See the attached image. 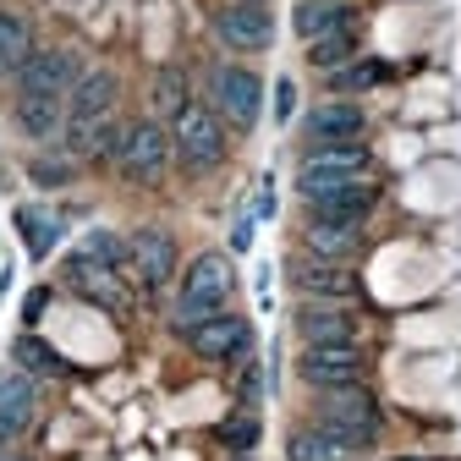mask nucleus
I'll return each instance as SVG.
<instances>
[{
  "label": "nucleus",
  "instance_id": "6",
  "mask_svg": "<svg viewBox=\"0 0 461 461\" xmlns=\"http://www.w3.org/2000/svg\"><path fill=\"white\" fill-rule=\"evenodd\" d=\"M374 176V149L368 143H330V149H303L297 154V198H319L335 193L346 182H368Z\"/></svg>",
  "mask_w": 461,
  "mask_h": 461
},
{
  "label": "nucleus",
  "instance_id": "9",
  "mask_svg": "<svg viewBox=\"0 0 461 461\" xmlns=\"http://www.w3.org/2000/svg\"><path fill=\"white\" fill-rule=\"evenodd\" d=\"M209 28H214V44L230 61H253V55L275 50V12L258 6V0H225L209 17Z\"/></svg>",
  "mask_w": 461,
  "mask_h": 461
},
{
  "label": "nucleus",
  "instance_id": "3",
  "mask_svg": "<svg viewBox=\"0 0 461 461\" xmlns=\"http://www.w3.org/2000/svg\"><path fill=\"white\" fill-rule=\"evenodd\" d=\"M170 143H176V170L187 182H203L230 159V127L209 99H193L176 122H170Z\"/></svg>",
  "mask_w": 461,
  "mask_h": 461
},
{
  "label": "nucleus",
  "instance_id": "35",
  "mask_svg": "<svg viewBox=\"0 0 461 461\" xmlns=\"http://www.w3.org/2000/svg\"><path fill=\"white\" fill-rule=\"evenodd\" d=\"M253 230H258L253 214H242L237 225H230V253H248V248H253Z\"/></svg>",
  "mask_w": 461,
  "mask_h": 461
},
{
  "label": "nucleus",
  "instance_id": "27",
  "mask_svg": "<svg viewBox=\"0 0 461 461\" xmlns=\"http://www.w3.org/2000/svg\"><path fill=\"white\" fill-rule=\"evenodd\" d=\"M363 55V28H340V33H324V39H313V44H303V61L313 67V72H340L346 61H357Z\"/></svg>",
  "mask_w": 461,
  "mask_h": 461
},
{
  "label": "nucleus",
  "instance_id": "1",
  "mask_svg": "<svg viewBox=\"0 0 461 461\" xmlns=\"http://www.w3.org/2000/svg\"><path fill=\"white\" fill-rule=\"evenodd\" d=\"M230 297H237V264H230V253H220V248L193 253L176 275V292H170V335L182 340L193 324L225 313Z\"/></svg>",
  "mask_w": 461,
  "mask_h": 461
},
{
  "label": "nucleus",
  "instance_id": "19",
  "mask_svg": "<svg viewBox=\"0 0 461 461\" xmlns=\"http://www.w3.org/2000/svg\"><path fill=\"white\" fill-rule=\"evenodd\" d=\"M33 423H39V379L6 368L0 374V445H23Z\"/></svg>",
  "mask_w": 461,
  "mask_h": 461
},
{
  "label": "nucleus",
  "instance_id": "39",
  "mask_svg": "<svg viewBox=\"0 0 461 461\" xmlns=\"http://www.w3.org/2000/svg\"><path fill=\"white\" fill-rule=\"evenodd\" d=\"M242 461H253V456H242Z\"/></svg>",
  "mask_w": 461,
  "mask_h": 461
},
{
  "label": "nucleus",
  "instance_id": "25",
  "mask_svg": "<svg viewBox=\"0 0 461 461\" xmlns=\"http://www.w3.org/2000/svg\"><path fill=\"white\" fill-rule=\"evenodd\" d=\"M12 368H23L28 379H67V374H72L67 357L55 352L44 335H33V330H23V335L12 340Z\"/></svg>",
  "mask_w": 461,
  "mask_h": 461
},
{
  "label": "nucleus",
  "instance_id": "18",
  "mask_svg": "<svg viewBox=\"0 0 461 461\" xmlns=\"http://www.w3.org/2000/svg\"><path fill=\"white\" fill-rule=\"evenodd\" d=\"M88 72V61L72 50V44H39L33 50V61L23 67V77H17V88L23 94H50V99H67L72 94V83Z\"/></svg>",
  "mask_w": 461,
  "mask_h": 461
},
{
  "label": "nucleus",
  "instance_id": "38",
  "mask_svg": "<svg viewBox=\"0 0 461 461\" xmlns=\"http://www.w3.org/2000/svg\"><path fill=\"white\" fill-rule=\"evenodd\" d=\"M258 6H269V0H258Z\"/></svg>",
  "mask_w": 461,
  "mask_h": 461
},
{
  "label": "nucleus",
  "instance_id": "24",
  "mask_svg": "<svg viewBox=\"0 0 461 461\" xmlns=\"http://www.w3.org/2000/svg\"><path fill=\"white\" fill-rule=\"evenodd\" d=\"M23 176H28V187H39V193H67V187H77V176H83V165L55 143V149H33L28 159H23Z\"/></svg>",
  "mask_w": 461,
  "mask_h": 461
},
{
  "label": "nucleus",
  "instance_id": "22",
  "mask_svg": "<svg viewBox=\"0 0 461 461\" xmlns=\"http://www.w3.org/2000/svg\"><path fill=\"white\" fill-rule=\"evenodd\" d=\"M357 23L363 17H357L352 0H297V6H292V33L303 44H313L324 33H340V28H357Z\"/></svg>",
  "mask_w": 461,
  "mask_h": 461
},
{
  "label": "nucleus",
  "instance_id": "32",
  "mask_svg": "<svg viewBox=\"0 0 461 461\" xmlns=\"http://www.w3.org/2000/svg\"><path fill=\"white\" fill-rule=\"evenodd\" d=\"M230 395H237V407H258V401H264V363H258V357H242V363H237Z\"/></svg>",
  "mask_w": 461,
  "mask_h": 461
},
{
  "label": "nucleus",
  "instance_id": "17",
  "mask_svg": "<svg viewBox=\"0 0 461 461\" xmlns=\"http://www.w3.org/2000/svg\"><path fill=\"white\" fill-rule=\"evenodd\" d=\"M292 335L303 346H335V340H363V319L352 303H308L297 297L292 308Z\"/></svg>",
  "mask_w": 461,
  "mask_h": 461
},
{
  "label": "nucleus",
  "instance_id": "8",
  "mask_svg": "<svg viewBox=\"0 0 461 461\" xmlns=\"http://www.w3.org/2000/svg\"><path fill=\"white\" fill-rule=\"evenodd\" d=\"M61 285L67 292H77L83 303H94L99 313H132V303H138V285L122 275V269H104L99 258H88L83 248H72L67 258H61Z\"/></svg>",
  "mask_w": 461,
  "mask_h": 461
},
{
  "label": "nucleus",
  "instance_id": "31",
  "mask_svg": "<svg viewBox=\"0 0 461 461\" xmlns=\"http://www.w3.org/2000/svg\"><path fill=\"white\" fill-rule=\"evenodd\" d=\"M88 258H99L104 269H122L127 280H132V248H127V230H110V225H94L88 237L77 242Z\"/></svg>",
  "mask_w": 461,
  "mask_h": 461
},
{
  "label": "nucleus",
  "instance_id": "37",
  "mask_svg": "<svg viewBox=\"0 0 461 461\" xmlns=\"http://www.w3.org/2000/svg\"><path fill=\"white\" fill-rule=\"evenodd\" d=\"M384 461H439V456H384Z\"/></svg>",
  "mask_w": 461,
  "mask_h": 461
},
{
  "label": "nucleus",
  "instance_id": "20",
  "mask_svg": "<svg viewBox=\"0 0 461 461\" xmlns=\"http://www.w3.org/2000/svg\"><path fill=\"white\" fill-rule=\"evenodd\" d=\"M33 50H39V28H33V17H23V12H12V6H0V88H17V77H23V67L33 61Z\"/></svg>",
  "mask_w": 461,
  "mask_h": 461
},
{
  "label": "nucleus",
  "instance_id": "33",
  "mask_svg": "<svg viewBox=\"0 0 461 461\" xmlns=\"http://www.w3.org/2000/svg\"><path fill=\"white\" fill-rule=\"evenodd\" d=\"M269 115H275V127H292V122H297V77H275V88H269Z\"/></svg>",
  "mask_w": 461,
  "mask_h": 461
},
{
  "label": "nucleus",
  "instance_id": "10",
  "mask_svg": "<svg viewBox=\"0 0 461 461\" xmlns=\"http://www.w3.org/2000/svg\"><path fill=\"white\" fill-rule=\"evenodd\" d=\"M313 418L319 423H335L346 434H357L368 450H379V434H384V407L368 384H346V390H319L313 395Z\"/></svg>",
  "mask_w": 461,
  "mask_h": 461
},
{
  "label": "nucleus",
  "instance_id": "7",
  "mask_svg": "<svg viewBox=\"0 0 461 461\" xmlns=\"http://www.w3.org/2000/svg\"><path fill=\"white\" fill-rule=\"evenodd\" d=\"M182 346H187L198 363H209V368H237L242 357H253V352H258V330H253V319H248V313L225 308V313H214V319L193 324V330L182 335Z\"/></svg>",
  "mask_w": 461,
  "mask_h": 461
},
{
  "label": "nucleus",
  "instance_id": "21",
  "mask_svg": "<svg viewBox=\"0 0 461 461\" xmlns=\"http://www.w3.org/2000/svg\"><path fill=\"white\" fill-rule=\"evenodd\" d=\"M12 225H17V237H23V248H28L33 264H44L55 248H61V237H67V220L55 214L50 203H17Z\"/></svg>",
  "mask_w": 461,
  "mask_h": 461
},
{
  "label": "nucleus",
  "instance_id": "12",
  "mask_svg": "<svg viewBox=\"0 0 461 461\" xmlns=\"http://www.w3.org/2000/svg\"><path fill=\"white\" fill-rule=\"evenodd\" d=\"M297 379L319 390H346V384H368V352L363 340H335V346H303L297 352Z\"/></svg>",
  "mask_w": 461,
  "mask_h": 461
},
{
  "label": "nucleus",
  "instance_id": "14",
  "mask_svg": "<svg viewBox=\"0 0 461 461\" xmlns=\"http://www.w3.org/2000/svg\"><path fill=\"white\" fill-rule=\"evenodd\" d=\"M379 214V182H346L335 193L303 198V225H335V230H368V220Z\"/></svg>",
  "mask_w": 461,
  "mask_h": 461
},
{
  "label": "nucleus",
  "instance_id": "36",
  "mask_svg": "<svg viewBox=\"0 0 461 461\" xmlns=\"http://www.w3.org/2000/svg\"><path fill=\"white\" fill-rule=\"evenodd\" d=\"M0 461H33V456H28L23 445H0Z\"/></svg>",
  "mask_w": 461,
  "mask_h": 461
},
{
  "label": "nucleus",
  "instance_id": "15",
  "mask_svg": "<svg viewBox=\"0 0 461 461\" xmlns=\"http://www.w3.org/2000/svg\"><path fill=\"white\" fill-rule=\"evenodd\" d=\"M6 122H12V132H17L23 143L55 149V143H61V132H67V99L12 88V94H6Z\"/></svg>",
  "mask_w": 461,
  "mask_h": 461
},
{
  "label": "nucleus",
  "instance_id": "34",
  "mask_svg": "<svg viewBox=\"0 0 461 461\" xmlns=\"http://www.w3.org/2000/svg\"><path fill=\"white\" fill-rule=\"evenodd\" d=\"M50 303H55V285H33V292L23 297V330H33L50 313Z\"/></svg>",
  "mask_w": 461,
  "mask_h": 461
},
{
  "label": "nucleus",
  "instance_id": "30",
  "mask_svg": "<svg viewBox=\"0 0 461 461\" xmlns=\"http://www.w3.org/2000/svg\"><path fill=\"white\" fill-rule=\"evenodd\" d=\"M303 253L330 258V264H352L363 253V230H335V225H303Z\"/></svg>",
  "mask_w": 461,
  "mask_h": 461
},
{
  "label": "nucleus",
  "instance_id": "29",
  "mask_svg": "<svg viewBox=\"0 0 461 461\" xmlns=\"http://www.w3.org/2000/svg\"><path fill=\"white\" fill-rule=\"evenodd\" d=\"M258 439H264V418H258V407H230V412L214 423V445L230 450V456H253Z\"/></svg>",
  "mask_w": 461,
  "mask_h": 461
},
{
  "label": "nucleus",
  "instance_id": "4",
  "mask_svg": "<svg viewBox=\"0 0 461 461\" xmlns=\"http://www.w3.org/2000/svg\"><path fill=\"white\" fill-rule=\"evenodd\" d=\"M127 248H132V285L143 303H165L176 292V275H182V242L176 230L159 225V220H143L127 230Z\"/></svg>",
  "mask_w": 461,
  "mask_h": 461
},
{
  "label": "nucleus",
  "instance_id": "23",
  "mask_svg": "<svg viewBox=\"0 0 461 461\" xmlns=\"http://www.w3.org/2000/svg\"><path fill=\"white\" fill-rule=\"evenodd\" d=\"M390 77H395V67L384 61V55H357V61H346L340 72L324 77V94H335V99H363V94L384 88Z\"/></svg>",
  "mask_w": 461,
  "mask_h": 461
},
{
  "label": "nucleus",
  "instance_id": "13",
  "mask_svg": "<svg viewBox=\"0 0 461 461\" xmlns=\"http://www.w3.org/2000/svg\"><path fill=\"white\" fill-rule=\"evenodd\" d=\"M285 280H292V292L308 297V303H357L363 297V280H357L352 264H330V258H313V253L285 258Z\"/></svg>",
  "mask_w": 461,
  "mask_h": 461
},
{
  "label": "nucleus",
  "instance_id": "2",
  "mask_svg": "<svg viewBox=\"0 0 461 461\" xmlns=\"http://www.w3.org/2000/svg\"><path fill=\"white\" fill-rule=\"evenodd\" d=\"M176 170V143H170V127L159 115H127V138H122V154H115V176L138 193H154L170 182Z\"/></svg>",
  "mask_w": 461,
  "mask_h": 461
},
{
  "label": "nucleus",
  "instance_id": "5",
  "mask_svg": "<svg viewBox=\"0 0 461 461\" xmlns=\"http://www.w3.org/2000/svg\"><path fill=\"white\" fill-rule=\"evenodd\" d=\"M264 94H269V83L258 77L253 61H220V67H209V104L220 110V122L230 127V138H253L258 132Z\"/></svg>",
  "mask_w": 461,
  "mask_h": 461
},
{
  "label": "nucleus",
  "instance_id": "26",
  "mask_svg": "<svg viewBox=\"0 0 461 461\" xmlns=\"http://www.w3.org/2000/svg\"><path fill=\"white\" fill-rule=\"evenodd\" d=\"M285 461H357L352 450H346L324 423H297L292 434H285Z\"/></svg>",
  "mask_w": 461,
  "mask_h": 461
},
{
  "label": "nucleus",
  "instance_id": "11",
  "mask_svg": "<svg viewBox=\"0 0 461 461\" xmlns=\"http://www.w3.org/2000/svg\"><path fill=\"white\" fill-rule=\"evenodd\" d=\"M368 104L363 99H335V94H324L319 104H308L303 110V122H297V132H303V149H330V143H368Z\"/></svg>",
  "mask_w": 461,
  "mask_h": 461
},
{
  "label": "nucleus",
  "instance_id": "28",
  "mask_svg": "<svg viewBox=\"0 0 461 461\" xmlns=\"http://www.w3.org/2000/svg\"><path fill=\"white\" fill-rule=\"evenodd\" d=\"M187 104H193V83H187V72H182V67H159L154 83H149V115H159V122L170 127Z\"/></svg>",
  "mask_w": 461,
  "mask_h": 461
},
{
  "label": "nucleus",
  "instance_id": "16",
  "mask_svg": "<svg viewBox=\"0 0 461 461\" xmlns=\"http://www.w3.org/2000/svg\"><path fill=\"white\" fill-rule=\"evenodd\" d=\"M104 115H122V72L104 61H88V72L67 94V127H94Z\"/></svg>",
  "mask_w": 461,
  "mask_h": 461
}]
</instances>
